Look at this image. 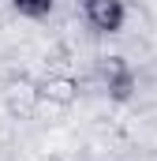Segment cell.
Wrapping results in <instances>:
<instances>
[{
    "mask_svg": "<svg viewBox=\"0 0 157 161\" xmlns=\"http://www.w3.org/2000/svg\"><path fill=\"white\" fill-rule=\"evenodd\" d=\"M94 82L109 94V97H131L135 90V71L123 56H97L94 60Z\"/></svg>",
    "mask_w": 157,
    "mask_h": 161,
    "instance_id": "cell-1",
    "label": "cell"
},
{
    "mask_svg": "<svg viewBox=\"0 0 157 161\" xmlns=\"http://www.w3.org/2000/svg\"><path fill=\"white\" fill-rule=\"evenodd\" d=\"M78 8H82L86 26L97 30V34H120L123 23H127L123 0H78Z\"/></svg>",
    "mask_w": 157,
    "mask_h": 161,
    "instance_id": "cell-2",
    "label": "cell"
},
{
    "mask_svg": "<svg viewBox=\"0 0 157 161\" xmlns=\"http://www.w3.org/2000/svg\"><path fill=\"white\" fill-rule=\"evenodd\" d=\"M4 101H8V113L11 116H30L41 105V86L30 79H11L4 90Z\"/></svg>",
    "mask_w": 157,
    "mask_h": 161,
    "instance_id": "cell-3",
    "label": "cell"
},
{
    "mask_svg": "<svg viewBox=\"0 0 157 161\" xmlns=\"http://www.w3.org/2000/svg\"><path fill=\"white\" fill-rule=\"evenodd\" d=\"M38 86H41V101H52V105H71L78 97V82L68 71H49Z\"/></svg>",
    "mask_w": 157,
    "mask_h": 161,
    "instance_id": "cell-4",
    "label": "cell"
},
{
    "mask_svg": "<svg viewBox=\"0 0 157 161\" xmlns=\"http://www.w3.org/2000/svg\"><path fill=\"white\" fill-rule=\"evenodd\" d=\"M11 8H15L19 15H26V19H45V15L56 8V0H11Z\"/></svg>",
    "mask_w": 157,
    "mask_h": 161,
    "instance_id": "cell-5",
    "label": "cell"
}]
</instances>
